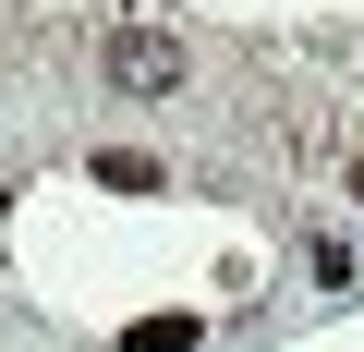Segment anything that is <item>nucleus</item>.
I'll use <instances>...</instances> for the list:
<instances>
[{
	"label": "nucleus",
	"mask_w": 364,
	"mask_h": 352,
	"mask_svg": "<svg viewBox=\"0 0 364 352\" xmlns=\"http://www.w3.org/2000/svg\"><path fill=\"white\" fill-rule=\"evenodd\" d=\"M97 183H109V195H158V158H146V146H109Z\"/></svg>",
	"instance_id": "nucleus-3"
},
{
	"label": "nucleus",
	"mask_w": 364,
	"mask_h": 352,
	"mask_svg": "<svg viewBox=\"0 0 364 352\" xmlns=\"http://www.w3.org/2000/svg\"><path fill=\"white\" fill-rule=\"evenodd\" d=\"M195 340H207L195 316H134V328H122V352H195Z\"/></svg>",
	"instance_id": "nucleus-2"
},
{
	"label": "nucleus",
	"mask_w": 364,
	"mask_h": 352,
	"mask_svg": "<svg viewBox=\"0 0 364 352\" xmlns=\"http://www.w3.org/2000/svg\"><path fill=\"white\" fill-rule=\"evenodd\" d=\"M352 195H364V158H352Z\"/></svg>",
	"instance_id": "nucleus-4"
},
{
	"label": "nucleus",
	"mask_w": 364,
	"mask_h": 352,
	"mask_svg": "<svg viewBox=\"0 0 364 352\" xmlns=\"http://www.w3.org/2000/svg\"><path fill=\"white\" fill-rule=\"evenodd\" d=\"M97 73H109L122 97H182V37H158V25H109V37H97Z\"/></svg>",
	"instance_id": "nucleus-1"
},
{
	"label": "nucleus",
	"mask_w": 364,
	"mask_h": 352,
	"mask_svg": "<svg viewBox=\"0 0 364 352\" xmlns=\"http://www.w3.org/2000/svg\"><path fill=\"white\" fill-rule=\"evenodd\" d=\"M0 219H13V195H0Z\"/></svg>",
	"instance_id": "nucleus-5"
}]
</instances>
